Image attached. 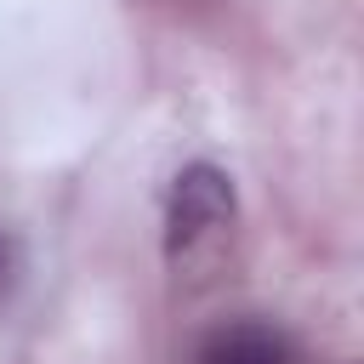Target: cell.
I'll return each mask as SVG.
<instances>
[{
	"mask_svg": "<svg viewBox=\"0 0 364 364\" xmlns=\"http://www.w3.org/2000/svg\"><path fill=\"white\" fill-rule=\"evenodd\" d=\"M233 233V188L216 165H188L171 188V210H165V250L171 267H205L222 256Z\"/></svg>",
	"mask_w": 364,
	"mask_h": 364,
	"instance_id": "obj_1",
	"label": "cell"
},
{
	"mask_svg": "<svg viewBox=\"0 0 364 364\" xmlns=\"http://www.w3.org/2000/svg\"><path fill=\"white\" fill-rule=\"evenodd\" d=\"M193 364H301L296 341L279 330V324H262V318H233V324H216Z\"/></svg>",
	"mask_w": 364,
	"mask_h": 364,
	"instance_id": "obj_2",
	"label": "cell"
},
{
	"mask_svg": "<svg viewBox=\"0 0 364 364\" xmlns=\"http://www.w3.org/2000/svg\"><path fill=\"white\" fill-rule=\"evenodd\" d=\"M6 279H11V245L0 239V290H6Z\"/></svg>",
	"mask_w": 364,
	"mask_h": 364,
	"instance_id": "obj_3",
	"label": "cell"
}]
</instances>
